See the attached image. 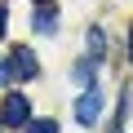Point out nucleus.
<instances>
[{
  "label": "nucleus",
  "instance_id": "obj_1",
  "mask_svg": "<svg viewBox=\"0 0 133 133\" xmlns=\"http://www.w3.org/2000/svg\"><path fill=\"white\" fill-rule=\"evenodd\" d=\"M0 120H5L9 129H27V124H31V102H27L22 93H9V98H5V111H0Z\"/></svg>",
  "mask_w": 133,
  "mask_h": 133
},
{
  "label": "nucleus",
  "instance_id": "obj_2",
  "mask_svg": "<svg viewBox=\"0 0 133 133\" xmlns=\"http://www.w3.org/2000/svg\"><path fill=\"white\" fill-rule=\"evenodd\" d=\"M9 71H14L18 80H36V76H40V62H36V53H31L27 44H14V53H9Z\"/></svg>",
  "mask_w": 133,
  "mask_h": 133
},
{
  "label": "nucleus",
  "instance_id": "obj_3",
  "mask_svg": "<svg viewBox=\"0 0 133 133\" xmlns=\"http://www.w3.org/2000/svg\"><path fill=\"white\" fill-rule=\"evenodd\" d=\"M76 120H80L84 129L102 120V93H98V89H84V93L76 98Z\"/></svg>",
  "mask_w": 133,
  "mask_h": 133
},
{
  "label": "nucleus",
  "instance_id": "obj_4",
  "mask_svg": "<svg viewBox=\"0 0 133 133\" xmlns=\"http://www.w3.org/2000/svg\"><path fill=\"white\" fill-rule=\"evenodd\" d=\"M31 27H36L40 36H53V31H58V9L40 5V9H36V18H31Z\"/></svg>",
  "mask_w": 133,
  "mask_h": 133
},
{
  "label": "nucleus",
  "instance_id": "obj_5",
  "mask_svg": "<svg viewBox=\"0 0 133 133\" xmlns=\"http://www.w3.org/2000/svg\"><path fill=\"white\" fill-rule=\"evenodd\" d=\"M84 44H89V53H93V58H98V53L107 49V40H102V31H98V27H89V36H84Z\"/></svg>",
  "mask_w": 133,
  "mask_h": 133
},
{
  "label": "nucleus",
  "instance_id": "obj_6",
  "mask_svg": "<svg viewBox=\"0 0 133 133\" xmlns=\"http://www.w3.org/2000/svg\"><path fill=\"white\" fill-rule=\"evenodd\" d=\"M27 133H58V120H31Z\"/></svg>",
  "mask_w": 133,
  "mask_h": 133
},
{
  "label": "nucleus",
  "instance_id": "obj_7",
  "mask_svg": "<svg viewBox=\"0 0 133 133\" xmlns=\"http://www.w3.org/2000/svg\"><path fill=\"white\" fill-rule=\"evenodd\" d=\"M76 80H80V84H93V62H89V66H76Z\"/></svg>",
  "mask_w": 133,
  "mask_h": 133
},
{
  "label": "nucleus",
  "instance_id": "obj_8",
  "mask_svg": "<svg viewBox=\"0 0 133 133\" xmlns=\"http://www.w3.org/2000/svg\"><path fill=\"white\" fill-rule=\"evenodd\" d=\"M9 36V14H5V5H0V40Z\"/></svg>",
  "mask_w": 133,
  "mask_h": 133
},
{
  "label": "nucleus",
  "instance_id": "obj_9",
  "mask_svg": "<svg viewBox=\"0 0 133 133\" xmlns=\"http://www.w3.org/2000/svg\"><path fill=\"white\" fill-rule=\"evenodd\" d=\"M9 76H14V71H9V62L0 58V84H9Z\"/></svg>",
  "mask_w": 133,
  "mask_h": 133
},
{
  "label": "nucleus",
  "instance_id": "obj_10",
  "mask_svg": "<svg viewBox=\"0 0 133 133\" xmlns=\"http://www.w3.org/2000/svg\"><path fill=\"white\" fill-rule=\"evenodd\" d=\"M129 58H133V27H129Z\"/></svg>",
  "mask_w": 133,
  "mask_h": 133
},
{
  "label": "nucleus",
  "instance_id": "obj_11",
  "mask_svg": "<svg viewBox=\"0 0 133 133\" xmlns=\"http://www.w3.org/2000/svg\"><path fill=\"white\" fill-rule=\"evenodd\" d=\"M40 5H44V0H40Z\"/></svg>",
  "mask_w": 133,
  "mask_h": 133
}]
</instances>
